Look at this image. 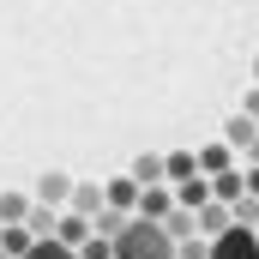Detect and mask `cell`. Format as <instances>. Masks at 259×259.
<instances>
[{"instance_id":"obj_6","label":"cell","mask_w":259,"mask_h":259,"mask_svg":"<svg viewBox=\"0 0 259 259\" xmlns=\"http://www.w3.org/2000/svg\"><path fill=\"white\" fill-rule=\"evenodd\" d=\"M36 199H42V205H55V211H61L66 199H72V175H61V169H49V175H42V181H36Z\"/></svg>"},{"instance_id":"obj_8","label":"cell","mask_w":259,"mask_h":259,"mask_svg":"<svg viewBox=\"0 0 259 259\" xmlns=\"http://www.w3.org/2000/svg\"><path fill=\"white\" fill-rule=\"evenodd\" d=\"M229 223H235V211H229L223 199H205V205H199V229H205V235H223Z\"/></svg>"},{"instance_id":"obj_17","label":"cell","mask_w":259,"mask_h":259,"mask_svg":"<svg viewBox=\"0 0 259 259\" xmlns=\"http://www.w3.org/2000/svg\"><path fill=\"white\" fill-rule=\"evenodd\" d=\"M229 211H235V223H247V229H259V199H253V193H241L235 205H229Z\"/></svg>"},{"instance_id":"obj_11","label":"cell","mask_w":259,"mask_h":259,"mask_svg":"<svg viewBox=\"0 0 259 259\" xmlns=\"http://www.w3.org/2000/svg\"><path fill=\"white\" fill-rule=\"evenodd\" d=\"M24 259H78V247H66L61 235H36V241H30V253Z\"/></svg>"},{"instance_id":"obj_13","label":"cell","mask_w":259,"mask_h":259,"mask_svg":"<svg viewBox=\"0 0 259 259\" xmlns=\"http://www.w3.org/2000/svg\"><path fill=\"white\" fill-rule=\"evenodd\" d=\"M229 151H235V145H205V151H199V175H223V169H229Z\"/></svg>"},{"instance_id":"obj_18","label":"cell","mask_w":259,"mask_h":259,"mask_svg":"<svg viewBox=\"0 0 259 259\" xmlns=\"http://www.w3.org/2000/svg\"><path fill=\"white\" fill-rule=\"evenodd\" d=\"M78 259H115V241H109V235H91V241L78 247Z\"/></svg>"},{"instance_id":"obj_22","label":"cell","mask_w":259,"mask_h":259,"mask_svg":"<svg viewBox=\"0 0 259 259\" xmlns=\"http://www.w3.org/2000/svg\"><path fill=\"white\" fill-rule=\"evenodd\" d=\"M0 259H6V247H0Z\"/></svg>"},{"instance_id":"obj_4","label":"cell","mask_w":259,"mask_h":259,"mask_svg":"<svg viewBox=\"0 0 259 259\" xmlns=\"http://www.w3.org/2000/svg\"><path fill=\"white\" fill-rule=\"evenodd\" d=\"M55 235H61L66 247H84V241H91V235H97V223H91V217H84V211H66L61 223H55Z\"/></svg>"},{"instance_id":"obj_5","label":"cell","mask_w":259,"mask_h":259,"mask_svg":"<svg viewBox=\"0 0 259 259\" xmlns=\"http://www.w3.org/2000/svg\"><path fill=\"white\" fill-rule=\"evenodd\" d=\"M133 211H139V217H157V223H163V217L175 211V193H169V187L157 181V187H145V193H139V205H133Z\"/></svg>"},{"instance_id":"obj_16","label":"cell","mask_w":259,"mask_h":259,"mask_svg":"<svg viewBox=\"0 0 259 259\" xmlns=\"http://www.w3.org/2000/svg\"><path fill=\"white\" fill-rule=\"evenodd\" d=\"M30 217V199L24 193H0V223H24Z\"/></svg>"},{"instance_id":"obj_14","label":"cell","mask_w":259,"mask_h":259,"mask_svg":"<svg viewBox=\"0 0 259 259\" xmlns=\"http://www.w3.org/2000/svg\"><path fill=\"white\" fill-rule=\"evenodd\" d=\"M199 175V151H169V181H193Z\"/></svg>"},{"instance_id":"obj_3","label":"cell","mask_w":259,"mask_h":259,"mask_svg":"<svg viewBox=\"0 0 259 259\" xmlns=\"http://www.w3.org/2000/svg\"><path fill=\"white\" fill-rule=\"evenodd\" d=\"M127 175L139 181V187H157V181H169V157H157V151H139Z\"/></svg>"},{"instance_id":"obj_9","label":"cell","mask_w":259,"mask_h":259,"mask_svg":"<svg viewBox=\"0 0 259 259\" xmlns=\"http://www.w3.org/2000/svg\"><path fill=\"white\" fill-rule=\"evenodd\" d=\"M30 241H36L30 223H0V247H6V259H24V253H30Z\"/></svg>"},{"instance_id":"obj_10","label":"cell","mask_w":259,"mask_h":259,"mask_svg":"<svg viewBox=\"0 0 259 259\" xmlns=\"http://www.w3.org/2000/svg\"><path fill=\"white\" fill-rule=\"evenodd\" d=\"M241 193H247V175H235V169H223V175H211V199H223V205H235Z\"/></svg>"},{"instance_id":"obj_1","label":"cell","mask_w":259,"mask_h":259,"mask_svg":"<svg viewBox=\"0 0 259 259\" xmlns=\"http://www.w3.org/2000/svg\"><path fill=\"white\" fill-rule=\"evenodd\" d=\"M115 259H175V235H169L157 217H139V211H133L127 229L115 235Z\"/></svg>"},{"instance_id":"obj_20","label":"cell","mask_w":259,"mask_h":259,"mask_svg":"<svg viewBox=\"0 0 259 259\" xmlns=\"http://www.w3.org/2000/svg\"><path fill=\"white\" fill-rule=\"evenodd\" d=\"M247 115H253V121H259V91H247Z\"/></svg>"},{"instance_id":"obj_19","label":"cell","mask_w":259,"mask_h":259,"mask_svg":"<svg viewBox=\"0 0 259 259\" xmlns=\"http://www.w3.org/2000/svg\"><path fill=\"white\" fill-rule=\"evenodd\" d=\"M175 259H211V241H205V247H199V241H187V247H181Z\"/></svg>"},{"instance_id":"obj_21","label":"cell","mask_w":259,"mask_h":259,"mask_svg":"<svg viewBox=\"0 0 259 259\" xmlns=\"http://www.w3.org/2000/svg\"><path fill=\"white\" fill-rule=\"evenodd\" d=\"M247 163H259V133H253V139H247Z\"/></svg>"},{"instance_id":"obj_7","label":"cell","mask_w":259,"mask_h":259,"mask_svg":"<svg viewBox=\"0 0 259 259\" xmlns=\"http://www.w3.org/2000/svg\"><path fill=\"white\" fill-rule=\"evenodd\" d=\"M139 193H145V187H139L133 175H115V181L103 187V205H115V211H133V205H139Z\"/></svg>"},{"instance_id":"obj_12","label":"cell","mask_w":259,"mask_h":259,"mask_svg":"<svg viewBox=\"0 0 259 259\" xmlns=\"http://www.w3.org/2000/svg\"><path fill=\"white\" fill-rule=\"evenodd\" d=\"M72 211L97 217V211H103V187H91V181H72Z\"/></svg>"},{"instance_id":"obj_15","label":"cell","mask_w":259,"mask_h":259,"mask_svg":"<svg viewBox=\"0 0 259 259\" xmlns=\"http://www.w3.org/2000/svg\"><path fill=\"white\" fill-rule=\"evenodd\" d=\"M253 133H259V121H253V115H235V121H229V133H223V145L247 151V139H253Z\"/></svg>"},{"instance_id":"obj_2","label":"cell","mask_w":259,"mask_h":259,"mask_svg":"<svg viewBox=\"0 0 259 259\" xmlns=\"http://www.w3.org/2000/svg\"><path fill=\"white\" fill-rule=\"evenodd\" d=\"M211 259H259V229L229 223L223 235H211Z\"/></svg>"}]
</instances>
